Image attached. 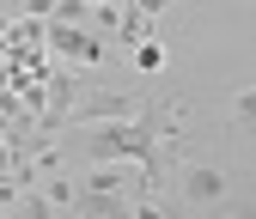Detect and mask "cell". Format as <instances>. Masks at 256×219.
Segmentation results:
<instances>
[{
	"label": "cell",
	"mask_w": 256,
	"mask_h": 219,
	"mask_svg": "<svg viewBox=\"0 0 256 219\" xmlns=\"http://www.w3.org/2000/svg\"><path fill=\"white\" fill-rule=\"evenodd\" d=\"M146 104L140 98H128V91H92V98L80 104V110H68L61 122L68 128H92V122H122V116H140Z\"/></svg>",
	"instance_id": "6da1fadb"
},
{
	"label": "cell",
	"mask_w": 256,
	"mask_h": 219,
	"mask_svg": "<svg viewBox=\"0 0 256 219\" xmlns=\"http://www.w3.org/2000/svg\"><path fill=\"white\" fill-rule=\"evenodd\" d=\"M177 201L196 207V213H202V207H220V201H226V171H220V165H189Z\"/></svg>",
	"instance_id": "7a4b0ae2"
},
{
	"label": "cell",
	"mask_w": 256,
	"mask_h": 219,
	"mask_svg": "<svg viewBox=\"0 0 256 219\" xmlns=\"http://www.w3.org/2000/svg\"><path fill=\"white\" fill-rule=\"evenodd\" d=\"M128 219H202L196 207H183V201H158V195H134L128 201Z\"/></svg>",
	"instance_id": "3957f363"
},
{
	"label": "cell",
	"mask_w": 256,
	"mask_h": 219,
	"mask_svg": "<svg viewBox=\"0 0 256 219\" xmlns=\"http://www.w3.org/2000/svg\"><path fill=\"white\" fill-rule=\"evenodd\" d=\"M134 67H140V73H165V43L140 37V43H134Z\"/></svg>",
	"instance_id": "277c9868"
},
{
	"label": "cell",
	"mask_w": 256,
	"mask_h": 219,
	"mask_svg": "<svg viewBox=\"0 0 256 219\" xmlns=\"http://www.w3.org/2000/svg\"><path fill=\"white\" fill-rule=\"evenodd\" d=\"M232 128H238V134H250V128H256V85L232 98Z\"/></svg>",
	"instance_id": "5b68a950"
},
{
	"label": "cell",
	"mask_w": 256,
	"mask_h": 219,
	"mask_svg": "<svg viewBox=\"0 0 256 219\" xmlns=\"http://www.w3.org/2000/svg\"><path fill=\"white\" fill-rule=\"evenodd\" d=\"M226 213H232V219H256V207H226Z\"/></svg>",
	"instance_id": "8992f818"
}]
</instances>
